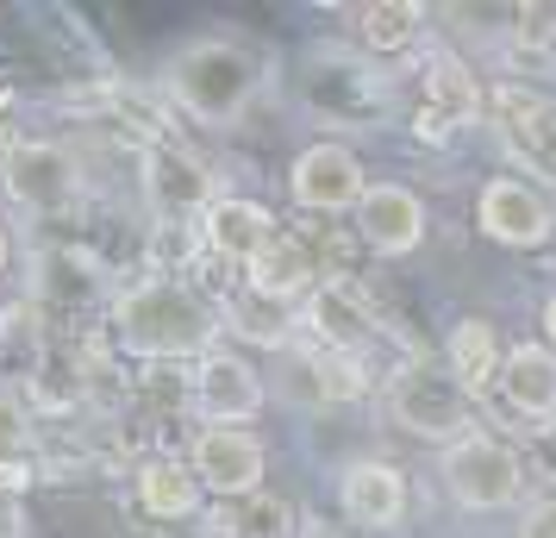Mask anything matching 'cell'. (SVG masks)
Masks as SVG:
<instances>
[{"label": "cell", "mask_w": 556, "mask_h": 538, "mask_svg": "<svg viewBox=\"0 0 556 538\" xmlns=\"http://www.w3.org/2000/svg\"><path fill=\"white\" fill-rule=\"evenodd\" d=\"M213 333V308L194 301L181 283L156 276L119 295V338L144 358H181V351H201Z\"/></svg>", "instance_id": "cell-1"}, {"label": "cell", "mask_w": 556, "mask_h": 538, "mask_svg": "<svg viewBox=\"0 0 556 538\" xmlns=\"http://www.w3.org/2000/svg\"><path fill=\"white\" fill-rule=\"evenodd\" d=\"M169 88H176V101L188 107L194 120H206V126H226V120H238V113H244V101H251L256 63L238 51V45H226V38H201V45H188V51L176 57Z\"/></svg>", "instance_id": "cell-2"}, {"label": "cell", "mask_w": 556, "mask_h": 538, "mask_svg": "<svg viewBox=\"0 0 556 538\" xmlns=\"http://www.w3.org/2000/svg\"><path fill=\"white\" fill-rule=\"evenodd\" d=\"M444 483L463 508H513L519 501V488H526V458L501 445V438H456L451 451H444Z\"/></svg>", "instance_id": "cell-3"}, {"label": "cell", "mask_w": 556, "mask_h": 538, "mask_svg": "<svg viewBox=\"0 0 556 538\" xmlns=\"http://www.w3.org/2000/svg\"><path fill=\"white\" fill-rule=\"evenodd\" d=\"M394 420L413 426V433L426 438H469V395L444 376V370H431V363H406L401 376H394Z\"/></svg>", "instance_id": "cell-4"}, {"label": "cell", "mask_w": 556, "mask_h": 538, "mask_svg": "<svg viewBox=\"0 0 556 538\" xmlns=\"http://www.w3.org/2000/svg\"><path fill=\"white\" fill-rule=\"evenodd\" d=\"M356 232H363V245L381 257H406L426 245V201L401 188V182H376V188H363L356 195Z\"/></svg>", "instance_id": "cell-5"}, {"label": "cell", "mask_w": 556, "mask_h": 538, "mask_svg": "<svg viewBox=\"0 0 556 538\" xmlns=\"http://www.w3.org/2000/svg\"><path fill=\"white\" fill-rule=\"evenodd\" d=\"M306 101L331 120H363V113H381V76L344 51H319L306 57Z\"/></svg>", "instance_id": "cell-6"}, {"label": "cell", "mask_w": 556, "mask_h": 538, "mask_svg": "<svg viewBox=\"0 0 556 538\" xmlns=\"http://www.w3.org/2000/svg\"><path fill=\"white\" fill-rule=\"evenodd\" d=\"M194 483H206L213 495H251L263 483V438L244 426H206L194 438Z\"/></svg>", "instance_id": "cell-7"}, {"label": "cell", "mask_w": 556, "mask_h": 538, "mask_svg": "<svg viewBox=\"0 0 556 538\" xmlns=\"http://www.w3.org/2000/svg\"><path fill=\"white\" fill-rule=\"evenodd\" d=\"M294 201L313 207V213H338V207H356L363 195V163L344 145H313V151L294 157Z\"/></svg>", "instance_id": "cell-8"}, {"label": "cell", "mask_w": 556, "mask_h": 538, "mask_svg": "<svg viewBox=\"0 0 556 538\" xmlns=\"http://www.w3.org/2000/svg\"><path fill=\"white\" fill-rule=\"evenodd\" d=\"M76 188V163L56 145H13L7 151V195L31 213H56Z\"/></svg>", "instance_id": "cell-9"}, {"label": "cell", "mask_w": 556, "mask_h": 538, "mask_svg": "<svg viewBox=\"0 0 556 538\" xmlns=\"http://www.w3.org/2000/svg\"><path fill=\"white\" fill-rule=\"evenodd\" d=\"M194 395H201V413L213 426H238V420H251L263 408L256 370L244 358H231V351H206L201 370H194Z\"/></svg>", "instance_id": "cell-10"}, {"label": "cell", "mask_w": 556, "mask_h": 538, "mask_svg": "<svg viewBox=\"0 0 556 538\" xmlns=\"http://www.w3.org/2000/svg\"><path fill=\"white\" fill-rule=\"evenodd\" d=\"M481 232L488 238H501V245H544V232H551V207H544V195L538 188H526V182H488L481 188Z\"/></svg>", "instance_id": "cell-11"}, {"label": "cell", "mask_w": 556, "mask_h": 538, "mask_svg": "<svg viewBox=\"0 0 556 538\" xmlns=\"http://www.w3.org/2000/svg\"><path fill=\"white\" fill-rule=\"evenodd\" d=\"M469 113H476V82H469V70H463L456 57H431L426 101L413 113V132H419L426 145H444L456 126H469Z\"/></svg>", "instance_id": "cell-12"}, {"label": "cell", "mask_w": 556, "mask_h": 538, "mask_svg": "<svg viewBox=\"0 0 556 538\" xmlns=\"http://www.w3.org/2000/svg\"><path fill=\"white\" fill-rule=\"evenodd\" d=\"M144 170H151V201L169 220H201L206 207H213V176H206L201 157L176 151V145H156L144 157Z\"/></svg>", "instance_id": "cell-13"}, {"label": "cell", "mask_w": 556, "mask_h": 538, "mask_svg": "<svg viewBox=\"0 0 556 538\" xmlns=\"http://www.w3.org/2000/svg\"><path fill=\"white\" fill-rule=\"evenodd\" d=\"M494 383H501L513 413L551 420L556 413V351H544V345H513V351H501Z\"/></svg>", "instance_id": "cell-14"}, {"label": "cell", "mask_w": 556, "mask_h": 538, "mask_svg": "<svg viewBox=\"0 0 556 538\" xmlns=\"http://www.w3.org/2000/svg\"><path fill=\"white\" fill-rule=\"evenodd\" d=\"M338 495H344V513L356 526H394L406 513V483L394 463H351Z\"/></svg>", "instance_id": "cell-15"}, {"label": "cell", "mask_w": 556, "mask_h": 538, "mask_svg": "<svg viewBox=\"0 0 556 538\" xmlns=\"http://www.w3.org/2000/svg\"><path fill=\"white\" fill-rule=\"evenodd\" d=\"M201 238L213 245L219 257H238V263H251L269 238H276V220H269V207L256 201H213L201 213Z\"/></svg>", "instance_id": "cell-16"}, {"label": "cell", "mask_w": 556, "mask_h": 538, "mask_svg": "<svg viewBox=\"0 0 556 538\" xmlns=\"http://www.w3.org/2000/svg\"><path fill=\"white\" fill-rule=\"evenodd\" d=\"M226 326L251 345H288L301 326V308L288 295H263V288H238L226 301Z\"/></svg>", "instance_id": "cell-17"}, {"label": "cell", "mask_w": 556, "mask_h": 538, "mask_svg": "<svg viewBox=\"0 0 556 538\" xmlns=\"http://www.w3.org/2000/svg\"><path fill=\"white\" fill-rule=\"evenodd\" d=\"M244 270H251V288H263V295H288V301H294V295L319 276L313 251H306L301 238H281V232L251 257V263H244Z\"/></svg>", "instance_id": "cell-18"}, {"label": "cell", "mask_w": 556, "mask_h": 538, "mask_svg": "<svg viewBox=\"0 0 556 538\" xmlns=\"http://www.w3.org/2000/svg\"><path fill=\"white\" fill-rule=\"evenodd\" d=\"M501 120L506 138L531 157V163H551L556 170V113L544 101H531L526 88H501Z\"/></svg>", "instance_id": "cell-19"}, {"label": "cell", "mask_w": 556, "mask_h": 538, "mask_svg": "<svg viewBox=\"0 0 556 538\" xmlns=\"http://www.w3.org/2000/svg\"><path fill=\"white\" fill-rule=\"evenodd\" d=\"M494 370H501V338H494V326L488 320H463L451 333V370L444 376L469 395V388L494 383Z\"/></svg>", "instance_id": "cell-20"}, {"label": "cell", "mask_w": 556, "mask_h": 538, "mask_svg": "<svg viewBox=\"0 0 556 538\" xmlns=\"http://www.w3.org/2000/svg\"><path fill=\"white\" fill-rule=\"evenodd\" d=\"M138 501L151 513H163V520H176V513H194V501H201V483H194V470L176 458H151L144 470H138Z\"/></svg>", "instance_id": "cell-21"}, {"label": "cell", "mask_w": 556, "mask_h": 538, "mask_svg": "<svg viewBox=\"0 0 556 538\" xmlns=\"http://www.w3.org/2000/svg\"><path fill=\"white\" fill-rule=\"evenodd\" d=\"M306 320L319 326V333L338 345V351H351V345H363V333H369V308L356 301L344 283H326L313 301H306Z\"/></svg>", "instance_id": "cell-22"}, {"label": "cell", "mask_w": 556, "mask_h": 538, "mask_svg": "<svg viewBox=\"0 0 556 538\" xmlns=\"http://www.w3.org/2000/svg\"><path fill=\"white\" fill-rule=\"evenodd\" d=\"M426 26V7L413 0H381V7H363V45L369 51H406Z\"/></svg>", "instance_id": "cell-23"}, {"label": "cell", "mask_w": 556, "mask_h": 538, "mask_svg": "<svg viewBox=\"0 0 556 538\" xmlns=\"http://www.w3.org/2000/svg\"><path fill=\"white\" fill-rule=\"evenodd\" d=\"M294 383H288V395L294 401H313V408H326V401H344V395H356V376H351V363L344 358H306V363H294L288 370Z\"/></svg>", "instance_id": "cell-24"}, {"label": "cell", "mask_w": 556, "mask_h": 538, "mask_svg": "<svg viewBox=\"0 0 556 538\" xmlns=\"http://www.w3.org/2000/svg\"><path fill=\"white\" fill-rule=\"evenodd\" d=\"M519 538H556V501H538V508L526 513Z\"/></svg>", "instance_id": "cell-25"}, {"label": "cell", "mask_w": 556, "mask_h": 538, "mask_svg": "<svg viewBox=\"0 0 556 538\" xmlns=\"http://www.w3.org/2000/svg\"><path fill=\"white\" fill-rule=\"evenodd\" d=\"M20 433H26V420H20V408L0 395V451H13V445H20Z\"/></svg>", "instance_id": "cell-26"}, {"label": "cell", "mask_w": 556, "mask_h": 538, "mask_svg": "<svg viewBox=\"0 0 556 538\" xmlns=\"http://www.w3.org/2000/svg\"><path fill=\"white\" fill-rule=\"evenodd\" d=\"M31 483V470L20 458H0V495H20V488Z\"/></svg>", "instance_id": "cell-27"}, {"label": "cell", "mask_w": 556, "mask_h": 538, "mask_svg": "<svg viewBox=\"0 0 556 538\" xmlns=\"http://www.w3.org/2000/svg\"><path fill=\"white\" fill-rule=\"evenodd\" d=\"M544 333H551V345H556V295H551V308H544Z\"/></svg>", "instance_id": "cell-28"}, {"label": "cell", "mask_w": 556, "mask_h": 538, "mask_svg": "<svg viewBox=\"0 0 556 538\" xmlns=\"http://www.w3.org/2000/svg\"><path fill=\"white\" fill-rule=\"evenodd\" d=\"M544 451H551V463H556V426H551V433H544Z\"/></svg>", "instance_id": "cell-29"}, {"label": "cell", "mask_w": 556, "mask_h": 538, "mask_svg": "<svg viewBox=\"0 0 556 538\" xmlns=\"http://www.w3.org/2000/svg\"><path fill=\"white\" fill-rule=\"evenodd\" d=\"M0 263H7V238H0Z\"/></svg>", "instance_id": "cell-30"}]
</instances>
